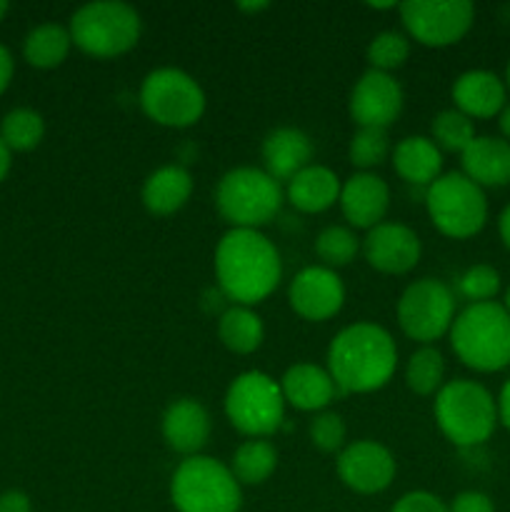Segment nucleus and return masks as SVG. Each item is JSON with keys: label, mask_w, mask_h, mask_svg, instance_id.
Instances as JSON below:
<instances>
[{"label": "nucleus", "mask_w": 510, "mask_h": 512, "mask_svg": "<svg viewBox=\"0 0 510 512\" xmlns=\"http://www.w3.org/2000/svg\"><path fill=\"white\" fill-rule=\"evenodd\" d=\"M215 278L235 305L263 303L283 278L280 253L260 230L230 228L215 248Z\"/></svg>", "instance_id": "1"}, {"label": "nucleus", "mask_w": 510, "mask_h": 512, "mask_svg": "<svg viewBox=\"0 0 510 512\" xmlns=\"http://www.w3.org/2000/svg\"><path fill=\"white\" fill-rule=\"evenodd\" d=\"M328 373L340 393H375L393 380L398 345L378 323L345 325L328 345Z\"/></svg>", "instance_id": "2"}, {"label": "nucleus", "mask_w": 510, "mask_h": 512, "mask_svg": "<svg viewBox=\"0 0 510 512\" xmlns=\"http://www.w3.org/2000/svg\"><path fill=\"white\" fill-rule=\"evenodd\" d=\"M450 348L475 373L510 368V313L503 303L465 305L450 325Z\"/></svg>", "instance_id": "3"}, {"label": "nucleus", "mask_w": 510, "mask_h": 512, "mask_svg": "<svg viewBox=\"0 0 510 512\" xmlns=\"http://www.w3.org/2000/svg\"><path fill=\"white\" fill-rule=\"evenodd\" d=\"M435 423L455 448H478L498 428V400L478 380H450L433 403Z\"/></svg>", "instance_id": "4"}, {"label": "nucleus", "mask_w": 510, "mask_h": 512, "mask_svg": "<svg viewBox=\"0 0 510 512\" xmlns=\"http://www.w3.org/2000/svg\"><path fill=\"white\" fill-rule=\"evenodd\" d=\"M73 45L98 60L120 58L138 45L143 35L140 13L120 0H95L73 13L68 25Z\"/></svg>", "instance_id": "5"}, {"label": "nucleus", "mask_w": 510, "mask_h": 512, "mask_svg": "<svg viewBox=\"0 0 510 512\" xmlns=\"http://www.w3.org/2000/svg\"><path fill=\"white\" fill-rule=\"evenodd\" d=\"M170 503L178 512H240L243 485L230 473V465L193 455L170 478Z\"/></svg>", "instance_id": "6"}, {"label": "nucleus", "mask_w": 510, "mask_h": 512, "mask_svg": "<svg viewBox=\"0 0 510 512\" xmlns=\"http://www.w3.org/2000/svg\"><path fill=\"white\" fill-rule=\"evenodd\" d=\"M283 188L263 168L240 165L228 170L215 188V208L230 228L258 230L268 225L283 205Z\"/></svg>", "instance_id": "7"}, {"label": "nucleus", "mask_w": 510, "mask_h": 512, "mask_svg": "<svg viewBox=\"0 0 510 512\" xmlns=\"http://www.w3.org/2000/svg\"><path fill=\"white\" fill-rule=\"evenodd\" d=\"M425 210L440 235L453 240L475 238L488 223V198L468 175L443 173L425 188Z\"/></svg>", "instance_id": "8"}, {"label": "nucleus", "mask_w": 510, "mask_h": 512, "mask_svg": "<svg viewBox=\"0 0 510 512\" xmlns=\"http://www.w3.org/2000/svg\"><path fill=\"white\" fill-rule=\"evenodd\" d=\"M225 418L250 440L278 433L285 420V398L278 380L260 370L240 373L225 393Z\"/></svg>", "instance_id": "9"}, {"label": "nucleus", "mask_w": 510, "mask_h": 512, "mask_svg": "<svg viewBox=\"0 0 510 512\" xmlns=\"http://www.w3.org/2000/svg\"><path fill=\"white\" fill-rule=\"evenodd\" d=\"M140 108L163 128H190L205 113V93L198 80L180 68L150 70L140 85Z\"/></svg>", "instance_id": "10"}, {"label": "nucleus", "mask_w": 510, "mask_h": 512, "mask_svg": "<svg viewBox=\"0 0 510 512\" xmlns=\"http://www.w3.org/2000/svg\"><path fill=\"white\" fill-rule=\"evenodd\" d=\"M398 325L410 340L420 345H433L450 333L455 320V295L443 280L420 278L403 290L398 300Z\"/></svg>", "instance_id": "11"}, {"label": "nucleus", "mask_w": 510, "mask_h": 512, "mask_svg": "<svg viewBox=\"0 0 510 512\" xmlns=\"http://www.w3.org/2000/svg\"><path fill=\"white\" fill-rule=\"evenodd\" d=\"M410 40L425 48H448L460 43L475 23L470 0H408L398 5Z\"/></svg>", "instance_id": "12"}, {"label": "nucleus", "mask_w": 510, "mask_h": 512, "mask_svg": "<svg viewBox=\"0 0 510 512\" xmlns=\"http://www.w3.org/2000/svg\"><path fill=\"white\" fill-rule=\"evenodd\" d=\"M338 478L358 495H378L393 485L398 465L393 453L375 440H355L345 445L335 460Z\"/></svg>", "instance_id": "13"}, {"label": "nucleus", "mask_w": 510, "mask_h": 512, "mask_svg": "<svg viewBox=\"0 0 510 512\" xmlns=\"http://www.w3.org/2000/svg\"><path fill=\"white\" fill-rule=\"evenodd\" d=\"M288 303L303 320L325 323L343 310L345 285L335 270L325 265H308L290 280Z\"/></svg>", "instance_id": "14"}, {"label": "nucleus", "mask_w": 510, "mask_h": 512, "mask_svg": "<svg viewBox=\"0 0 510 512\" xmlns=\"http://www.w3.org/2000/svg\"><path fill=\"white\" fill-rule=\"evenodd\" d=\"M405 95L390 73L368 70L350 90L348 110L358 128H385L400 118Z\"/></svg>", "instance_id": "15"}, {"label": "nucleus", "mask_w": 510, "mask_h": 512, "mask_svg": "<svg viewBox=\"0 0 510 512\" xmlns=\"http://www.w3.org/2000/svg\"><path fill=\"white\" fill-rule=\"evenodd\" d=\"M418 233L403 223H380L363 238V255L373 270L383 275H405L420 263Z\"/></svg>", "instance_id": "16"}, {"label": "nucleus", "mask_w": 510, "mask_h": 512, "mask_svg": "<svg viewBox=\"0 0 510 512\" xmlns=\"http://www.w3.org/2000/svg\"><path fill=\"white\" fill-rule=\"evenodd\" d=\"M338 203L350 228L370 230L385 223L390 208V188L380 175L355 173L340 188Z\"/></svg>", "instance_id": "17"}, {"label": "nucleus", "mask_w": 510, "mask_h": 512, "mask_svg": "<svg viewBox=\"0 0 510 512\" xmlns=\"http://www.w3.org/2000/svg\"><path fill=\"white\" fill-rule=\"evenodd\" d=\"M160 430H163L165 445L173 453L193 458V455H200L210 438V413L195 398L173 400L165 408Z\"/></svg>", "instance_id": "18"}, {"label": "nucleus", "mask_w": 510, "mask_h": 512, "mask_svg": "<svg viewBox=\"0 0 510 512\" xmlns=\"http://www.w3.org/2000/svg\"><path fill=\"white\" fill-rule=\"evenodd\" d=\"M455 110L468 115L470 120L498 118L500 110L508 103L505 80L493 70H465L455 78L453 90Z\"/></svg>", "instance_id": "19"}, {"label": "nucleus", "mask_w": 510, "mask_h": 512, "mask_svg": "<svg viewBox=\"0 0 510 512\" xmlns=\"http://www.w3.org/2000/svg\"><path fill=\"white\" fill-rule=\"evenodd\" d=\"M280 393H283L285 405H293L303 413H323L335 400L333 378L328 368H320L313 363H295L280 378Z\"/></svg>", "instance_id": "20"}, {"label": "nucleus", "mask_w": 510, "mask_h": 512, "mask_svg": "<svg viewBox=\"0 0 510 512\" xmlns=\"http://www.w3.org/2000/svg\"><path fill=\"white\" fill-rule=\"evenodd\" d=\"M460 173L480 188L510 185V143L495 135H475L473 143L460 153Z\"/></svg>", "instance_id": "21"}, {"label": "nucleus", "mask_w": 510, "mask_h": 512, "mask_svg": "<svg viewBox=\"0 0 510 512\" xmlns=\"http://www.w3.org/2000/svg\"><path fill=\"white\" fill-rule=\"evenodd\" d=\"M313 158V143L300 128H275L263 140L265 173L278 183H288L290 178L308 168Z\"/></svg>", "instance_id": "22"}, {"label": "nucleus", "mask_w": 510, "mask_h": 512, "mask_svg": "<svg viewBox=\"0 0 510 512\" xmlns=\"http://www.w3.org/2000/svg\"><path fill=\"white\" fill-rule=\"evenodd\" d=\"M340 188H343V183L333 170L310 163L308 168H303L295 178L285 183V198L300 213L318 215L338 203Z\"/></svg>", "instance_id": "23"}, {"label": "nucleus", "mask_w": 510, "mask_h": 512, "mask_svg": "<svg viewBox=\"0 0 510 512\" xmlns=\"http://www.w3.org/2000/svg\"><path fill=\"white\" fill-rule=\"evenodd\" d=\"M190 195H193V175L183 165H163L145 178L140 198L150 215L165 218L183 210Z\"/></svg>", "instance_id": "24"}, {"label": "nucleus", "mask_w": 510, "mask_h": 512, "mask_svg": "<svg viewBox=\"0 0 510 512\" xmlns=\"http://www.w3.org/2000/svg\"><path fill=\"white\" fill-rule=\"evenodd\" d=\"M393 170L410 185H433L443 175V153L425 135H408L393 148Z\"/></svg>", "instance_id": "25"}, {"label": "nucleus", "mask_w": 510, "mask_h": 512, "mask_svg": "<svg viewBox=\"0 0 510 512\" xmlns=\"http://www.w3.org/2000/svg\"><path fill=\"white\" fill-rule=\"evenodd\" d=\"M218 338L230 353L250 355L263 345L265 325L253 308L230 305L218 320Z\"/></svg>", "instance_id": "26"}, {"label": "nucleus", "mask_w": 510, "mask_h": 512, "mask_svg": "<svg viewBox=\"0 0 510 512\" xmlns=\"http://www.w3.org/2000/svg\"><path fill=\"white\" fill-rule=\"evenodd\" d=\"M70 48H73V38H70L68 28L58 23H43L25 35L23 55L33 68L53 70L65 63Z\"/></svg>", "instance_id": "27"}, {"label": "nucleus", "mask_w": 510, "mask_h": 512, "mask_svg": "<svg viewBox=\"0 0 510 512\" xmlns=\"http://www.w3.org/2000/svg\"><path fill=\"white\" fill-rule=\"evenodd\" d=\"M278 468V450L268 440H245L230 460V473L240 485H263Z\"/></svg>", "instance_id": "28"}, {"label": "nucleus", "mask_w": 510, "mask_h": 512, "mask_svg": "<svg viewBox=\"0 0 510 512\" xmlns=\"http://www.w3.org/2000/svg\"><path fill=\"white\" fill-rule=\"evenodd\" d=\"M405 385L415 395H438L445 385V360L443 353L433 345H420L405 363Z\"/></svg>", "instance_id": "29"}, {"label": "nucleus", "mask_w": 510, "mask_h": 512, "mask_svg": "<svg viewBox=\"0 0 510 512\" xmlns=\"http://www.w3.org/2000/svg\"><path fill=\"white\" fill-rule=\"evenodd\" d=\"M45 135V120L33 108H15L0 120V140L10 153H28L40 145Z\"/></svg>", "instance_id": "30"}, {"label": "nucleus", "mask_w": 510, "mask_h": 512, "mask_svg": "<svg viewBox=\"0 0 510 512\" xmlns=\"http://www.w3.org/2000/svg\"><path fill=\"white\" fill-rule=\"evenodd\" d=\"M430 140L440 148V153H463L475 140V123L460 110H440L430 125Z\"/></svg>", "instance_id": "31"}, {"label": "nucleus", "mask_w": 510, "mask_h": 512, "mask_svg": "<svg viewBox=\"0 0 510 512\" xmlns=\"http://www.w3.org/2000/svg\"><path fill=\"white\" fill-rule=\"evenodd\" d=\"M390 153L393 150H390V138L385 128H358L348 145L350 163L360 168V173H370L373 168L383 165Z\"/></svg>", "instance_id": "32"}, {"label": "nucleus", "mask_w": 510, "mask_h": 512, "mask_svg": "<svg viewBox=\"0 0 510 512\" xmlns=\"http://www.w3.org/2000/svg\"><path fill=\"white\" fill-rule=\"evenodd\" d=\"M360 250V240L355 238V233L345 225H328V228L320 230V235L315 238V253L323 260L325 268L335 270L348 265L350 260H355Z\"/></svg>", "instance_id": "33"}, {"label": "nucleus", "mask_w": 510, "mask_h": 512, "mask_svg": "<svg viewBox=\"0 0 510 512\" xmlns=\"http://www.w3.org/2000/svg\"><path fill=\"white\" fill-rule=\"evenodd\" d=\"M365 58H368L370 70L393 73V70L403 68L405 60L410 58V38L405 33H395V30H383L368 43Z\"/></svg>", "instance_id": "34"}, {"label": "nucleus", "mask_w": 510, "mask_h": 512, "mask_svg": "<svg viewBox=\"0 0 510 512\" xmlns=\"http://www.w3.org/2000/svg\"><path fill=\"white\" fill-rule=\"evenodd\" d=\"M500 288H503L500 273L493 268V265H485V263L468 268L458 280V293L468 300V305L493 303V300L498 298Z\"/></svg>", "instance_id": "35"}, {"label": "nucleus", "mask_w": 510, "mask_h": 512, "mask_svg": "<svg viewBox=\"0 0 510 512\" xmlns=\"http://www.w3.org/2000/svg\"><path fill=\"white\" fill-rule=\"evenodd\" d=\"M345 420L338 413H318L308 425L313 445L323 453H340L345 448Z\"/></svg>", "instance_id": "36"}, {"label": "nucleus", "mask_w": 510, "mask_h": 512, "mask_svg": "<svg viewBox=\"0 0 510 512\" xmlns=\"http://www.w3.org/2000/svg\"><path fill=\"white\" fill-rule=\"evenodd\" d=\"M390 512H450L448 503L438 498L428 490H410V493L400 495Z\"/></svg>", "instance_id": "37"}, {"label": "nucleus", "mask_w": 510, "mask_h": 512, "mask_svg": "<svg viewBox=\"0 0 510 512\" xmlns=\"http://www.w3.org/2000/svg\"><path fill=\"white\" fill-rule=\"evenodd\" d=\"M450 512H495V503L483 490H463L448 503Z\"/></svg>", "instance_id": "38"}, {"label": "nucleus", "mask_w": 510, "mask_h": 512, "mask_svg": "<svg viewBox=\"0 0 510 512\" xmlns=\"http://www.w3.org/2000/svg\"><path fill=\"white\" fill-rule=\"evenodd\" d=\"M0 512H33V503L23 490H5L0 493Z\"/></svg>", "instance_id": "39"}, {"label": "nucleus", "mask_w": 510, "mask_h": 512, "mask_svg": "<svg viewBox=\"0 0 510 512\" xmlns=\"http://www.w3.org/2000/svg\"><path fill=\"white\" fill-rule=\"evenodd\" d=\"M13 73H15L13 55H10V50L5 48V45H0V95L8 90L10 80H13Z\"/></svg>", "instance_id": "40"}, {"label": "nucleus", "mask_w": 510, "mask_h": 512, "mask_svg": "<svg viewBox=\"0 0 510 512\" xmlns=\"http://www.w3.org/2000/svg\"><path fill=\"white\" fill-rule=\"evenodd\" d=\"M495 400H498L500 425H505V430H510V378L505 380L503 388H500V395Z\"/></svg>", "instance_id": "41"}, {"label": "nucleus", "mask_w": 510, "mask_h": 512, "mask_svg": "<svg viewBox=\"0 0 510 512\" xmlns=\"http://www.w3.org/2000/svg\"><path fill=\"white\" fill-rule=\"evenodd\" d=\"M498 235H500V240H503L505 248L510 250V203L505 205L498 215Z\"/></svg>", "instance_id": "42"}, {"label": "nucleus", "mask_w": 510, "mask_h": 512, "mask_svg": "<svg viewBox=\"0 0 510 512\" xmlns=\"http://www.w3.org/2000/svg\"><path fill=\"white\" fill-rule=\"evenodd\" d=\"M498 128H500V135H503V138L510 143V100H508V103H505V108L500 110Z\"/></svg>", "instance_id": "43"}, {"label": "nucleus", "mask_w": 510, "mask_h": 512, "mask_svg": "<svg viewBox=\"0 0 510 512\" xmlns=\"http://www.w3.org/2000/svg\"><path fill=\"white\" fill-rule=\"evenodd\" d=\"M10 163H13V160H10V150L5 148V143L0 140V183H3L5 175L10 173Z\"/></svg>", "instance_id": "44"}, {"label": "nucleus", "mask_w": 510, "mask_h": 512, "mask_svg": "<svg viewBox=\"0 0 510 512\" xmlns=\"http://www.w3.org/2000/svg\"><path fill=\"white\" fill-rule=\"evenodd\" d=\"M270 3H265V0H258V3H238V10H243V13H260V10H268Z\"/></svg>", "instance_id": "45"}, {"label": "nucleus", "mask_w": 510, "mask_h": 512, "mask_svg": "<svg viewBox=\"0 0 510 512\" xmlns=\"http://www.w3.org/2000/svg\"><path fill=\"white\" fill-rule=\"evenodd\" d=\"M373 10H398V3H368Z\"/></svg>", "instance_id": "46"}, {"label": "nucleus", "mask_w": 510, "mask_h": 512, "mask_svg": "<svg viewBox=\"0 0 510 512\" xmlns=\"http://www.w3.org/2000/svg\"><path fill=\"white\" fill-rule=\"evenodd\" d=\"M503 308H505V310H508V313H510V285H508V288H505V298H503Z\"/></svg>", "instance_id": "47"}, {"label": "nucleus", "mask_w": 510, "mask_h": 512, "mask_svg": "<svg viewBox=\"0 0 510 512\" xmlns=\"http://www.w3.org/2000/svg\"><path fill=\"white\" fill-rule=\"evenodd\" d=\"M5 13H8V3H5V0H0V20L5 18Z\"/></svg>", "instance_id": "48"}, {"label": "nucleus", "mask_w": 510, "mask_h": 512, "mask_svg": "<svg viewBox=\"0 0 510 512\" xmlns=\"http://www.w3.org/2000/svg\"><path fill=\"white\" fill-rule=\"evenodd\" d=\"M505 88L510 90V60H508V68H505Z\"/></svg>", "instance_id": "49"}]
</instances>
